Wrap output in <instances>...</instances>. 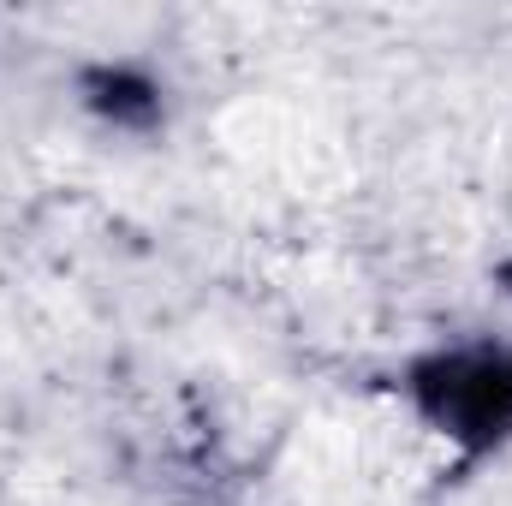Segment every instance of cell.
<instances>
[{
    "label": "cell",
    "instance_id": "obj_1",
    "mask_svg": "<svg viewBox=\"0 0 512 506\" xmlns=\"http://www.w3.org/2000/svg\"><path fill=\"white\" fill-rule=\"evenodd\" d=\"M429 393V411L453 429V435H471V441H489L512 423V364L507 358H453L441 364L435 381H423Z\"/></svg>",
    "mask_w": 512,
    "mask_h": 506
}]
</instances>
